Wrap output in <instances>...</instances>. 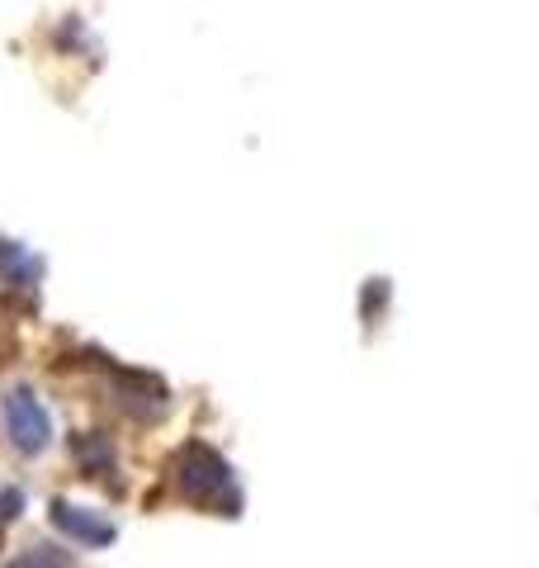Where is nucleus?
Instances as JSON below:
<instances>
[{"instance_id":"nucleus-1","label":"nucleus","mask_w":539,"mask_h":568,"mask_svg":"<svg viewBox=\"0 0 539 568\" xmlns=\"http://www.w3.org/2000/svg\"><path fill=\"white\" fill-rule=\"evenodd\" d=\"M175 488L185 503L194 507H209L218 517H237L242 511V488H237V474H232L227 459L204 446V440H185L175 450Z\"/></svg>"},{"instance_id":"nucleus-2","label":"nucleus","mask_w":539,"mask_h":568,"mask_svg":"<svg viewBox=\"0 0 539 568\" xmlns=\"http://www.w3.org/2000/svg\"><path fill=\"white\" fill-rule=\"evenodd\" d=\"M104 379H110V394L119 398V407L138 422H156L161 413L171 407V388L161 384L156 375H142V369H123V365H110V355H95Z\"/></svg>"},{"instance_id":"nucleus-3","label":"nucleus","mask_w":539,"mask_h":568,"mask_svg":"<svg viewBox=\"0 0 539 568\" xmlns=\"http://www.w3.org/2000/svg\"><path fill=\"white\" fill-rule=\"evenodd\" d=\"M6 432L14 440V450L20 455H43L48 450V440H52V417H48V407L39 403V394L33 388H10L6 394Z\"/></svg>"},{"instance_id":"nucleus-4","label":"nucleus","mask_w":539,"mask_h":568,"mask_svg":"<svg viewBox=\"0 0 539 568\" xmlns=\"http://www.w3.org/2000/svg\"><path fill=\"white\" fill-rule=\"evenodd\" d=\"M48 521H52V530H62V536L81 540V545H90V549H104V545L119 540V526H114L110 517H100V511H85V507H77V503H62V497H52Z\"/></svg>"},{"instance_id":"nucleus-5","label":"nucleus","mask_w":539,"mask_h":568,"mask_svg":"<svg viewBox=\"0 0 539 568\" xmlns=\"http://www.w3.org/2000/svg\"><path fill=\"white\" fill-rule=\"evenodd\" d=\"M0 275H6V284H14V290H33V284L43 280V261L33 256L24 242L0 237Z\"/></svg>"},{"instance_id":"nucleus-6","label":"nucleus","mask_w":539,"mask_h":568,"mask_svg":"<svg viewBox=\"0 0 539 568\" xmlns=\"http://www.w3.org/2000/svg\"><path fill=\"white\" fill-rule=\"evenodd\" d=\"M71 455H77V465H81L90 478L114 469V446H110V436H95V432L71 436Z\"/></svg>"},{"instance_id":"nucleus-7","label":"nucleus","mask_w":539,"mask_h":568,"mask_svg":"<svg viewBox=\"0 0 539 568\" xmlns=\"http://www.w3.org/2000/svg\"><path fill=\"white\" fill-rule=\"evenodd\" d=\"M384 304H388V280H369V284H365V304H359V317H365V323H374Z\"/></svg>"},{"instance_id":"nucleus-8","label":"nucleus","mask_w":539,"mask_h":568,"mask_svg":"<svg viewBox=\"0 0 539 568\" xmlns=\"http://www.w3.org/2000/svg\"><path fill=\"white\" fill-rule=\"evenodd\" d=\"M14 568H71V559L67 555H58V549H48V545H39V549H29V555L14 564Z\"/></svg>"},{"instance_id":"nucleus-9","label":"nucleus","mask_w":539,"mask_h":568,"mask_svg":"<svg viewBox=\"0 0 539 568\" xmlns=\"http://www.w3.org/2000/svg\"><path fill=\"white\" fill-rule=\"evenodd\" d=\"M24 511V493L20 488H6L0 493V521H14Z\"/></svg>"}]
</instances>
